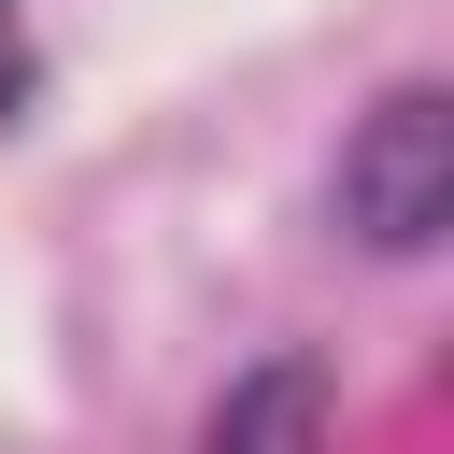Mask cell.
I'll list each match as a JSON object with an SVG mask.
<instances>
[{"instance_id":"obj_1","label":"cell","mask_w":454,"mask_h":454,"mask_svg":"<svg viewBox=\"0 0 454 454\" xmlns=\"http://www.w3.org/2000/svg\"><path fill=\"white\" fill-rule=\"evenodd\" d=\"M340 227L369 255H411V241L454 227V99L440 85H397V99L355 114V142H340Z\"/></svg>"},{"instance_id":"obj_2","label":"cell","mask_w":454,"mask_h":454,"mask_svg":"<svg viewBox=\"0 0 454 454\" xmlns=\"http://www.w3.org/2000/svg\"><path fill=\"white\" fill-rule=\"evenodd\" d=\"M199 454H326V369H312V355H255V369L213 397Z\"/></svg>"}]
</instances>
